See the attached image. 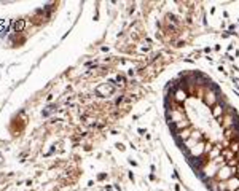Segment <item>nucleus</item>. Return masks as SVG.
I'll return each mask as SVG.
<instances>
[{
    "label": "nucleus",
    "mask_w": 239,
    "mask_h": 191,
    "mask_svg": "<svg viewBox=\"0 0 239 191\" xmlns=\"http://www.w3.org/2000/svg\"><path fill=\"white\" fill-rule=\"evenodd\" d=\"M238 178H239V177H238Z\"/></svg>",
    "instance_id": "nucleus-7"
},
{
    "label": "nucleus",
    "mask_w": 239,
    "mask_h": 191,
    "mask_svg": "<svg viewBox=\"0 0 239 191\" xmlns=\"http://www.w3.org/2000/svg\"><path fill=\"white\" fill-rule=\"evenodd\" d=\"M230 150L234 153V155H238V153H239V139L231 140V143H230Z\"/></svg>",
    "instance_id": "nucleus-4"
},
{
    "label": "nucleus",
    "mask_w": 239,
    "mask_h": 191,
    "mask_svg": "<svg viewBox=\"0 0 239 191\" xmlns=\"http://www.w3.org/2000/svg\"><path fill=\"white\" fill-rule=\"evenodd\" d=\"M236 191H239V188H238V190H236Z\"/></svg>",
    "instance_id": "nucleus-6"
},
{
    "label": "nucleus",
    "mask_w": 239,
    "mask_h": 191,
    "mask_svg": "<svg viewBox=\"0 0 239 191\" xmlns=\"http://www.w3.org/2000/svg\"><path fill=\"white\" fill-rule=\"evenodd\" d=\"M191 137V127H187V129H182L179 131V139L183 140V142H187L188 139Z\"/></svg>",
    "instance_id": "nucleus-3"
},
{
    "label": "nucleus",
    "mask_w": 239,
    "mask_h": 191,
    "mask_svg": "<svg viewBox=\"0 0 239 191\" xmlns=\"http://www.w3.org/2000/svg\"><path fill=\"white\" fill-rule=\"evenodd\" d=\"M222 115H223V107H222L220 103H215V105L212 107V116H214V118H222Z\"/></svg>",
    "instance_id": "nucleus-2"
},
{
    "label": "nucleus",
    "mask_w": 239,
    "mask_h": 191,
    "mask_svg": "<svg viewBox=\"0 0 239 191\" xmlns=\"http://www.w3.org/2000/svg\"><path fill=\"white\" fill-rule=\"evenodd\" d=\"M204 102H206V105H215V102H217V96H215L214 91H207L206 92V97H204Z\"/></svg>",
    "instance_id": "nucleus-1"
},
{
    "label": "nucleus",
    "mask_w": 239,
    "mask_h": 191,
    "mask_svg": "<svg viewBox=\"0 0 239 191\" xmlns=\"http://www.w3.org/2000/svg\"><path fill=\"white\" fill-rule=\"evenodd\" d=\"M185 99H187V92H185V91H182V89H179V91L175 92V100L180 103V102H183Z\"/></svg>",
    "instance_id": "nucleus-5"
}]
</instances>
